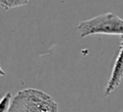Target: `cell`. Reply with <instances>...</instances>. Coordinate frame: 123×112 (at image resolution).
Wrapping results in <instances>:
<instances>
[{"instance_id": "1", "label": "cell", "mask_w": 123, "mask_h": 112, "mask_svg": "<svg viewBox=\"0 0 123 112\" xmlns=\"http://www.w3.org/2000/svg\"><path fill=\"white\" fill-rule=\"evenodd\" d=\"M8 112H59L57 101L46 92L25 88L12 97Z\"/></svg>"}, {"instance_id": "2", "label": "cell", "mask_w": 123, "mask_h": 112, "mask_svg": "<svg viewBox=\"0 0 123 112\" xmlns=\"http://www.w3.org/2000/svg\"><path fill=\"white\" fill-rule=\"evenodd\" d=\"M77 29L81 37L94 34H115L123 36V19L112 12H107L81 21Z\"/></svg>"}, {"instance_id": "3", "label": "cell", "mask_w": 123, "mask_h": 112, "mask_svg": "<svg viewBox=\"0 0 123 112\" xmlns=\"http://www.w3.org/2000/svg\"><path fill=\"white\" fill-rule=\"evenodd\" d=\"M122 79H123V42H121L120 44L118 55L115 58L110 79L106 86L105 96L106 97L110 96L120 85Z\"/></svg>"}, {"instance_id": "4", "label": "cell", "mask_w": 123, "mask_h": 112, "mask_svg": "<svg viewBox=\"0 0 123 112\" xmlns=\"http://www.w3.org/2000/svg\"><path fill=\"white\" fill-rule=\"evenodd\" d=\"M31 0H0V5L2 10L9 11L11 9L18 8L27 5Z\"/></svg>"}, {"instance_id": "5", "label": "cell", "mask_w": 123, "mask_h": 112, "mask_svg": "<svg viewBox=\"0 0 123 112\" xmlns=\"http://www.w3.org/2000/svg\"><path fill=\"white\" fill-rule=\"evenodd\" d=\"M12 94L9 92V93H6L2 100H1V102H0V112H8L10 106H11V103H12Z\"/></svg>"}, {"instance_id": "6", "label": "cell", "mask_w": 123, "mask_h": 112, "mask_svg": "<svg viewBox=\"0 0 123 112\" xmlns=\"http://www.w3.org/2000/svg\"><path fill=\"white\" fill-rule=\"evenodd\" d=\"M121 42H123V36H121Z\"/></svg>"}]
</instances>
